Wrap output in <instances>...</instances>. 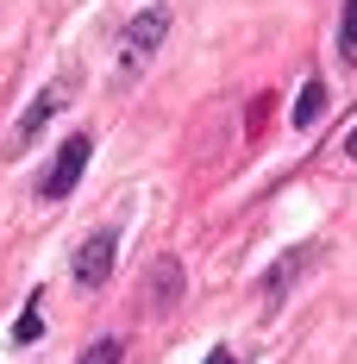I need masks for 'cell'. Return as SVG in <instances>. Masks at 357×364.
Masks as SVG:
<instances>
[{
  "mask_svg": "<svg viewBox=\"0 0 357 364\" xmlns=\"http://www.w3.org/2000/svg\"><path fill=\"white\" fill-rule=\"evenodd\" d=\"M170 26H176L170 6H138V13H132V26L119 32V82H138L144 63L157 57V44L170 38Z\"/></svg>",
  "mask_w": 357,
  "mask_h": 364,
  "instance_id": "obj_1",
  "label": "cell"
},
{
  "mask_svg": "<svg viewBox=\"0 0 357 364\" xmlns=\"http://www.w3.org/2000/svg\"><path fill=\"white\" fill-rule=\"evenodd\" d=\"M70 101H75V82H63V75H57V82H44L32 101H26V113L13 119V132H6V151H13V157H19V151H32L38 139H44V126H50L57 113L70 107Z\"/></svg>",
  "mask_w": 357,
  "mask_h": 364,
  "instance_id": "obj_2",
  "label": "cell"
},
{
  "mask_svg": "<svg viewBox=\"0 0 357 364\" xmlns=\"http://www.w3.org/2000/svg\"><path fill=\"white\" fill-rule=\"evenodd\" d=\"M113 264H119V226L107 220V226H94V232L70 252V277L82 283V289H107Z\"/></svg>",
  "mask_w": 357,
  "mask_h": 364,
  "instance_id": "obj_3",
  "label": "cell"
},
{
  "mask_svg": "<svg viewBox=\"0 0 357 364\" xmlns=\"http://www.w3.org/2000/svg\"><path fill=\"white\" fill-rule=\"evenodd\" d=\"M88 157H94V139H88V132H70V139L57 145V157L44 164V176H38V201H63L75 182H82Z\"/></svg>",
  "mask_w": 357,
  "mask_h": 364,
  "instance_id": "obj_4",
  "label": "cell"
},
{
  "mask_svg": "<svg viewBox=\"0 0 357 364\" xmlns=\"http://www.w3.org/2000/svg\"><path fill=\"white\" fill-rule=\"evenodd\" d=\"M326 257V239H301V245H288L270 270H263V283H257V295H263V308H282V295L295 289V277L307 270V264H320Z\"/></svg>",
  "mask_w": 357,
  "mask_h": 364,
  "instance_id": "obj_5",
  "label": "cell"
},
{
  "mask_svg": "<svg viewBox=\"0 0 357 364\" xmlns=\"http://www.w3.org/2000/svg\"><path fill=\"white\" fill-rule=\"evenodd\" d=\"M326 101H332V95H326V82H320V75H307V82H301V95H295V126H301V132H314V126H320V113H326Z\"/></svg>",
  "mask_w": 357,
  "mask_h": 364,
  "instance_id": "obj_6",
  "label": "cell"
},
{
  "mask_svg": "<svg viewBox=\"0 0 357 364\" xmlns=\"http://www.w3.org/2000/svg\"><path fill=\"white\" fill-rule=\"evenodd\" d=\"M150 277H157V283H150V301H157V308H163V301H182V264L176 257H157Z\"/></svg>",
  "mask_w": 357,
  "mask_h": 364,
  "instance_id": "obj_7",
  "label": "cell"
},
{
  "mask_svg": "<svg viewBox=\"0 0 357 364\" xmlns=\"http://www.w3.org/2000/svg\"><path fill=\"white\" fill-rule=\"evenodd\" d=\"M13 339H19V346H32V339H44V295H32V301H26V314L13 321Z\"/></svg>",
  "mask_w": 357,
  "mask_h": 364,
  "instance_id": "obj_8",
  "label": "cell"
},
{
  "mask_svg": "<svg viewBox=\"0 0 357 364\" xmlns=\"http://www.w3.org/2000/svg\"><path fill=\"white\" fill-rule=\"evenodd\" d=\"M339 63H357V0H345L339 13Z\"/></svg>",
  "mask_w": 357,
  "mask_h": 364,
  "instance_id": "obj_9",
  "label": "cell"
},
{
  "mask_svg": "<svg viewBox=\"0 0 357 364\" xmlns=\"http://www.w3.org/2000/svg\"><path fill=\"white\" fill-rule=\"evenodd\" d=\"M75 364H126V346H119V339L107 333V339H94V346H88V352H82Z\"/></svg>",
  "mask_w": 357,
  "mask_h": 364,
  "instance_id": "obj_10",
  "label": "cell"
},
{
  "mask_svg": "<svg viewBox=\"0 0 357 364\" xmlns=\"http://www.w3.org/2000/svg\"><path fill=\"white\" fill-rule=\"evenodd\" d=\"M201 364H238V352H232V346H214V352H207Z\"/></svg>",
  "mask_w": 357,
  "mask_h": 364,
  "instance_id": "obj_11",
  "label": "cell"
},
{
  "mask_svg": "<svg viewBox=\"0 0 357 364\" xmlns=\"http://www.w3.org/2000/svg\"><path fill=\"white\" fill-rule=\"evenodd\" d=\"M345 157H351V164H357V132H351V139H345Z\"/></svg>",
  "mask_w": 357,
  "mask_h": 364,
  "instance_id": "obj_12",
  "label": "cell"
}]
</instances>
